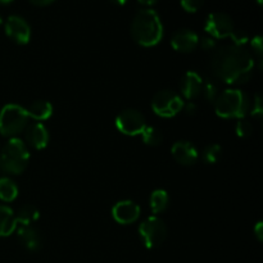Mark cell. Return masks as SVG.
Masks as SVG:
<instances>
[{
  "mask_svg": "<svg viewBox=\"0 0 263 263\" xmlns=\"http://www.w3.org/2000/svg\"><path fill=\"white\" fill-rule=\"evenodd\" d=\"M251 48L253 50V54L257 57L259 64V67L262 68V55H263V40H262V36L261 35H257L254 36L253 39L251 40Z\"/></svg>",
  "mask_w": 263,
  "mask_h": 263,
  "instance_id": "obj_27",
  "label": "cell"
},
{
  "mask_svg": "<svg viewBox=\"0 0 263 263\" xmlns=\"http://www.w3.org/2000/svg\"><path fill=\"white\" fill-rule=\"evenodd\" d=\"M25 134V144L36 151L46 148L49 144V131L41 122H33L27 125L23 131Z\"/></svg>",
  "mask_w": 263,
  "mask_h": 263,
  "instance_id": "obj_12",
  "label": "cell"
},
{
  "mask_svg": "<svg viewBox=\"0 0 263 263\" xmlns=\"http://www.w3.org/2000/svg\"><path fill=\"white\" fill-rule=\"evenodd\" d=\"M256 67L253 54L239 45L217 48L211 58V69L216 79L229 85H240L252 77Z\"/></svg>",
  "mask_w": 263,
  "mask_h": 263,
  "instance_id": "obj_1",
  "label": "cell"
},
{
  "mask_svg": "<svg viewBox=\"0 0 263 263\" xmlns=\"http://www.w3.org/2000/svg\"><path fill=\"white\" fill-rule=\"evenodd\" d=\"M202 87L203 77L195 71H187L182 76L181 82H180V91H181L182 97L187 99V102L189 100L193 102L198 97H200L202 95Z\"/></svg>",
  "mask_w": 263,
  "mask_h": 263,
  "instance_id": "obj_15",
  "label": "cell"
},
{
  "mask_svg": "<svg viewBox=\"0 0 263 263\" xmlns=\"http://www.w3.org/2000/svg\"><path fill=\"white\" fill-rule=\"evenodd\" d=\"M146 120L141 112L136 109H125L116 118V127L123 135H141L146 127Z\"/></svg>",
  "mask_w": 263,
  "mask_h": 263,
  "instance_id": "obj_9",
  "label": "cell"
},
{
  "mask_svg": "<svg viewBox=\"0 0 263 263\" xmlns=\"http://www.w3.org/2000/svg\"><path fill=\"white\" fill-rule=\"evenodd\" d=\"M203 3H204V0H181L180 4L185 12L195 13L202 8Z\"/></svg>",
  "mask_w": 263,
  "mask_h": 263,
  "instance_id": "obj_28",
  "label": "cell"
},
{
  "mask_svg": "<svg viewBox=\"0 0 263 263\" xmlns=\"http://www.w3.org/2000/svg\"><path fill=\"white\" fill-rule=\"evenodd\" d=\"M235 133L241 139L249 138L253 133V125H252L251 121L246 120V118H240L235 126Z\"/></svg>",
  "mask_w": 263,
  "mask_h": 263,
  "instance_id": "obj_25",
  "label": "cell"
},
{
  "mask_svg": "<svg viewBox=\"0 0 263 263\" xmlns=\"http://www.w3.org/2000/svg\"><path fill=\"white\" fill-rule=\"evenodd\" d=\"M26 112H27L28 118H32L36 122H41V121H46L51 117L53 105L46 100H37V102H33L32 104L28 105L26 108Z\"/></svg>",
  "mask_w": 263,
  "mask_h": 263,
  "instance_id": "obj_17",
  "label": "cell"
},
{
  "mask_svg": "<svg viewBox=\"0 0 263 263\" xmlns=\"http://www.w3.org/2000/svg\"><path fill=\"white\" fill-rule=\"evenodd\" d=\"M13 2H14V0H0V4L8 5V4H10V3H13Z\"/></svg>",
  "mask_w": 263,
  "mask_h": 263,
  "instance_id": "obj_35",
  "label": "cell"
},
{
  "mask_svg": "<svg viewBox=\"0 0 263 263\" xmlns=\"http://www.w3.org/2000/svg\"><path fill=\"white\" fill-rule=\"evenodd\" d=\"M138 2L140 3V4H143V5H148V7H152L153 4H156L157 0H138Z\"/></svg>",
  "mask_w": 263,
  "mask_h": 263,
  "instance_id": "obj_33",
  "label": "cell"
},
{
  "mask_svg": "<svg viewBox=\"0 0 263 263\" xmlns=\"http://www.w3.org/2000/svg\"><path fill=\"white\" fill-rule=\"evenodd\" d=\"M131 35L136 44L144 48L156 46L163 37V25L156 10L140 9L131 23Z\"/></svg>",
  "mask_w": 263,
  "mask_h": 263,
  "instance_id": "obj_2",
  "label": "cell"
},
{
  "mask_svg": "<svg viewBox=\"0 0 263 263\" xmlns=\"http://www.w3.org/2000/svg\"><path fill=\"white\" fill-rule=\"evenodd\" d=\"M5 33L14 43L26 45L31 40V27L25 18L20 15H10L5 22Z\"/></svg>",
  "mask_w": 263,
  "mask_h": 263,
  "instance_id": "obj_10",
  "label": "cell"
},
{
  "mask_svg": "<svg viewBox=\"0 0 263 263\" xmlns=\"http://www.w3.org/2000/svg\"><path fill=\"white\" fill-rule=\"evenodd\" d=\"M18 186L9 177H0V200L10 203L17 199Z\"/></svg>",
  "mask_w": 263,
  "mask_h": 263,
  "instance_id": "obj_21",
  "label": "cell"
},
{
  "mask_svg": "<svg viewBox=\"0 0 263 263\" xmlns=\"http://www.w3.org/2000/svg\"><path fill=\"white\" fill-rule=\"evenodd\" d=\"M33 5H37V7H46V5L51 4L54 0H30Z\"/></svg>",
  "mask_w": 263,
  "mask_h": 263,
  "instance_id": "obj_32",
  "label": "cell"
},
{
  "mask_svg": "<svg viewBox=\"0 0 263 263\" xmlns=\"http://www.w3.org/2000/svg\"><path fill=\"white\" fill-rule=\"evenodd\" d=\"M170 204V197L168 193L163 189H157L152 193L151 200H149V205L154 215H159L163 213L164 211L168 208Z\"/></svg>",
  "mask_w": 263,
  "mask_h": 263,
  "instance_id": "obj_20",
  "label": "cell"
},
{
  "mask_svg": "<svg viewBox=\"0 0 263 263\" xmlns=\"http://www.w3.org/2000/svg\"><path fill=\"white\" fill-rule=\"evenodd\" d=\"M171 45L179 53H192L199 45V36L189 28H181L172 35Z\"/></svg>",
  "mask_w": 263,
  "mask_h": 263,
  "instance_id": "obj_14",
  "label": "cell"
},
{
  "mask_svg": "<svg viewBox=\"0 0 263 263\" xmlns=\"http://www.w3.org/2000/svg\"><path fill=\"white\" fill-rule=\"evenodd\" d=\"M184 103L181 95L177 92L171 90H162L157 92L152 99V109L159 117L171 118L181 112Z\"/></svg>",
  "mask_w": 263,
  "mask_h": 263,
  "instance_id": "obj_7",
  "label": "cell"
},
{
  "mask_svg": "<svg viewBox=\"0 0 263 263\" xmlns=\"http://www.w3.org/2000/svg\"><path fill=\"white\" fill-rule=\"evenodd\" d=\"M215 110L221 118H244L251 108V99L239 89H228L218 94Z\"/></svg>",
  "mask_w": 263,
  "mask_h": 263,
  "instance_id": "obj_3",
  "label": "cell"
},
{
  "mask_svg": "<svg viewBox=\"0 0 263 263\" xmlns=\"http://www.w3.org/2000/svg\"><path fill=\"white\" fill-rule=\"evenodd\" d=\"M222 157V148L218 144H211L203 151V161L208 164L217 163Z\"/></svg>",
  "mask_w": 263,
  "mask_h": 263,
  "instance_id": "obj_23",
  "label": "cell"
},
{
  "mask_svg": "<svg viewBox=\"0 0 263 263\" xmlns=\"http://www.w3.org/2000/svg\"><path fill=\"white\" fill-rule=\"evenodd\" d=\"M28 125L26 108L18 104H7L0 110V134L7 138H17Z\"/></svg>",
  "mask_w": 263,
  "mask_h": 263,
  "instance_id": "obj_6",
  "label": "cell"
},
{
  "mask_svg": "<svg viewBox=\"0 0 263 263\" xmlns=\"http://www.w3.org/2000/svg\"><path fill=\"white\" fill-rule=\"evenodd\" d=\"M39 217H40V212L37 208L31 204H26L18 210L15 221H17V226H33Z\"/></svg>",
  "mask_w": 263,
  "mask_h": 263,
  "instance_id": "obj_19",
  "label": "cell"
},
{
  "mask_svg": "<svg viewBox=\"0 0 263 263\" xmlns=\"http://www.w3.org/2000/svg\"><path fill=\"white\" fill-rule=\"evenodd\" d=\"M204 30L213 39H233L234 45L243 46L249 40L246 32L235 30L234 21L226 13H211L205 20Z\"/></svg>",
  "mask_w": 263,
  "mask_h": 263,
  "instance_id": "obj_5",
  "label": "cell"
},
{
  "mask_svg": "<svg viewBox=\"0 0 263 263\" xmlns=\"http://www.w3.org/2000/svg\"><path fill=\"white\" fill-rule=\"evenodd\" d=\"M218 86L216 84L215 80H203V87H202V95L204 97V99H207L208 102H215L216 98L218 97Z\"/></svg>",
  "mask_w": 263,
  "mask_h": 263,
  "instance_id": "obj_24",
  "label": "cell"
},
{
  "mask_svg": "<svg viewBox=\"0 0 263 263\" xmlns=\"http://www.w3.org/2000/svg\"><path fill=\"white\" fill-rule=\"evenodd\" d=\"M171 153L175 161L181 166H193V164L197 163L198 158H199L197 146L186 140L176 141L172 145Z\"/></svg>",
  "mask_w": 263,
  "mask_h": 263,
  "instance_id": "obj_13",
  "label": "cell"
},
{
  "mask_svg": "<svg viewBox=\"0 0 263 263\" xmlns=\"http://www.w3.org/2000/svg\"><path fill=\"white\" fill-rule=\"evenodd\" d=\"M17 236L20 243L27 251L36 252L41 247V236L33 226H17Z\"/></svg>",
  "mask_w": 263,
  "mask_h": 263,
  "instance_id": "obj_16",
  "label": "cell"
},
{
  "mask_svg": "<svg viewBox=\"0 0 263 263\" xmlns=\"http://www.w3.org/2000/svg\"><path fill=\"white\" fill-rule=\"evenodd\" d=\"M139 235L144 246L148 249L157 248L162 246L167 238V226L163 220L157 216L145 218L139 226Z\"/></svg>",
  "mask_w": 263,
  "mask_h": 263,
  "instance_id": "obj_8",
  "label": "cell"
},
{
  "mask_svg": "<svg viewBox=\"0 0 263 263\" xmlns=\"http://www.w3.org/2000/svg\"><path fill=\"white\" fill-rule=\"evenodd\" d=\"M2 25H3V18L0 17V27H2Z\"/></svg>",
  "mask_w": 263,
  "mask_h": 263,
  "instance_id": "obj_36",
  "label": "cell"
},
{
  "mask_svg": "<svg viewBox=\"0 0 263 263\" xmlns=\"http://www.w3.org/2000/svg\"><path fill=\"white\" fill-rule=\"evenodd\" d=\"M182 110H184V112L186 113V115L193 116V115H195V113H197L198 107H197V104H195L194 102L189 100V102L184 103V107H182Z\"/></svg>",
  "mask_w": 263,
  "mask_h": 263,
  "instance_id": "obj_30",
  "label": "cell"
},
{
  "mask_svg": "<svg viewBox=\"0 0 263 263\" xmlns=\"http://www.w3.org/2000/svg\"><path fill=\"white\" fill-rule=\"evenodd\" d=\"M17 229L15 215L12 208L0 204V238L12 235Z\"/></svg>",
  "mask_w": 263,
  "mask_h": 263,
  "instance_id": "obj_18",
  "label": "cell"
},
{
  "mask_svg": "<svg viewBox=\"0 0 263 263\" xmlns=\"http://www.w3.org/2000/svg\"><path fill=\"white\" fill-rule=\"evenodd\" d=\"M249 112L253 116V118L257 120H261L263 116V99L259 94H256L253 98V103L251 102V108H249Z\"/></svg>",
  "mask_w": 263,
  "mask_h": 263,
  "instance_id": "obj_26",
  "label": "cell"
},
{
  "mask_svg": "<svg viewBox=\"0 0 263 263\" xmlns=\"http://www.w3.org/2000/svg\"><path fill=\"white\" fill-rule=\"evenodd\" d=\"M140 205L130 199L121 200V202L116 203L115 207L112 208L113 218L120 225H131V223L136 222L140 217Z\"/></svg>",
  "mask_w": 263,
  "mask_h": 263,
  "instance_id": "obj_11",
  "label": "cell"
},
{
  "mask_svg": "<svg viewBox=\"0 0 263 263\" xmlns=\"http://www.w3.org/2000/svg\"><path fill=\"white\" fill-rule=\"evenodd\" d=\"M257 3H258V4L261 5V4H262V0H257Z\"/></svg>",
  "mask_w": 263,
  "mask_h": 263,
  "instance_id": "obj_37",
  "label": "cell"
},
{
  "mask_svg": "<svg viewBox=\"0 0 263 263\" xmlns=\"http://www.w3.org/2000/svg\"><path fill=\"white\" fill-rule=\"evenodd\" d=\"M141 138L143 141L149 146H158L161 145L163 141V135L158 128L153 127V126H146L141 133Z\"/></svg>",
  "mask_w": 263,
  "mask_h": 263,
  "instance_id": "obj_22",
  "label": "cell"
},
{
  "mask_svg": "<svg viewBox=\"0 0 263 263\" xmlns=\"http://www.w3.org/2000/svg\"><path fill=\"white\" fill-rule=\"evenodd\" d=\"M253 233H254V235H256L257 240L258 241L263 240V222L262 221L257 222V225L254 226V229H253Z\"/></svg>",
  "mask_w": 263,
  "mask_h": 263,
  "instance_id": "obj_31",
  "label": "cell"
},
{
  "mask_svg": "<svg viewBox=\"0 0 263 263\" xmlns=\"http://www.w3.org/2000/svg\"><path fill=\"white\" fill-rule=\"evenodd\" d=\"M199 44L202 46V49L207 51H215L217 48V43H216V39L211 37V36H204L202 37V40L199 39Z\"/></svg>",
  "mask_w": 263,
  "mask_h": 263,
  "instance_id": "obj_29",
  "label": "cell"
},
{
  "mask_svg": "<svg viewBox=\"0 0 263 263\" xmlns=\"http://www.w3.org/2000/svg\"><path fill=\"white\" fill-rule=\"evenodd\" d=\"M30 152L25 141L12 138L0 152V168L9 175H20L27 168Z\"/></svg>",
  "mask_w": 263,
  "mask_h": 263,
  "instance_id": "obj_4",
  "label": "cell"
},
{
  "mask_svg": "<svg viewBox=\"0 0 263 263\" xmlns=\"http://www.w3.org/2000/svg\"><path fill=\"white\" fill-rule=\"evenodd\" d=\"M110 2L115 3V4H117V5H125L127 0H110Z\"/></svg>",
  "mask_w": 263,
  "mask_h": 263,
  "instance_id": "obj_34",
  "label": "cell"
}]
</instances>
